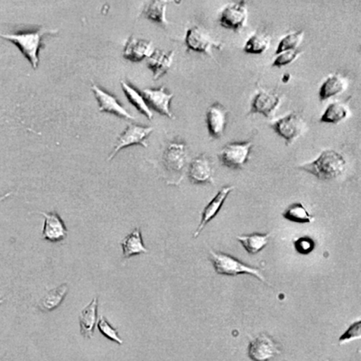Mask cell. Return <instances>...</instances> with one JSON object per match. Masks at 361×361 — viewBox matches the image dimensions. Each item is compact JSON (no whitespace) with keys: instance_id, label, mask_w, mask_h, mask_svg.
<instances>
[{"instance_id":"6da1fadb","label":"cell","mask_w":361,"mask_h":361,"mask_svg":"<svg viewBox=\"0 0 361 361\" xmlns=\"http://www.w3.org/2000/svg\"><path fill=\"white\" fill-rule=\"evenodd\" d=\"M58 33L57 29H47L44 27L19 29L11 33H0V38L11 41L29 61L32 68L37 69L39 65V52L43 47L44 37L53 36Z\"/></svg>"},{"instance_id":"7a4b0ae2","label":"cell","mask_w":361,"mask_h":361,"mask_svg":"<svg viewBox=\"0 0 361 361\" xmlns=\"http://www.w3.org/2000/svg\"><path fill=\"white\" fill-rule=\"evenodd\" d=\"M346 160L335 150L322 151L313 162L306 163L299 169L306 171L320 180H332L341 176L346 169Z\"/></svg>"},{"instance_id":"3957f363","label":"cell","mask_w":361,"mask_h":361,"mask_svg":"<svg viewBox=\"0 0 361 361\" xmlns=\"http://www.w3.org/2000/svg\"><path fill=\"white\" fill-rule=\"evenodd\" d=\"M210 261L214 265L215 272L218 275L236 277L239 275H250L265 283V278L261 269L246 265L239 259L223 252H215L210 250Z\"/></svg>"},{"instance_id":"277c9868","label":"cell","mask_w":361,"mask_h":361,"mask_svg":"<svg viewBox=\"0 0 361 361\" xmlns=\"http://www.w3.org/2000/svg\"><path fill=\"white\" fill-rule=\"evenodd\" d=\"M153 131L154 128H152V126L129 125L125 131L119 136L115 148H114L112 154L110 155L107 161L112 160L120 150L131 147V145H142V147H147V138Z\"/></svg>"},{"instance_id":"5b68a950","label":"cell","mask_w":361,"mask_h":361,"mask_svg":"<svg viewBox=\"0 0 361 361\" xmlns=\"http://www.w3.org/2000/svg\"><path fill=\"white\" fill-rule=\"evenodd\" d=\"M251 142H234L225 145L218 154V158L223 166L231 169H240L248 163Z\"/></svg>"},{"instance_id":"8992f818","label":"cell","mask_w":361,"mask_h":361,"mask_svg":"<svg viewBox=\"0 0 361 361\" xmlns=\"http://www.w3.org/2000/svg\"><path fill=\"white\" fill-rule=\"evenodd\" d=\"M221 27L231 31L240 32L246 27L248 21V8L245 1L230 3L221 11L220 15Z\"/></svg>"},{"instance_id":"52a82bcc","label":"cell","mask_w":361,"mask_h":361,"mask_svg":"<svg viewBox=\"0 0 361 361\" xmlns=\"http://www.w3.org/2000/svg\"><path fill=\"white\" fill-rule=\"evenodd\" d=\"M187 49L193 52L204 53L214 58L212 48L223 49V44L212 39L210 34L206 33L202 28L193 27L187 31L185 37Z\"/></svg>"},{"instance_id":"ba28073f","label":"cell","mask_w":361,"mask_h":361,"mask_svg":"<svg viewBox=\"0 0 361 361\" xmlns=\"http://www.w3.org/2000/svg\"><path fill=\"white\" fill-rule=\"evenodd\" d=\"M271 128L284 139L286 144H292L298 138L305 129V122L297 113H290L272 123Z\"/></svg>"},{"instance_id":"9c48e42d","label":"cell","mask_w":361,"mask_h":361,"mask_svg":"<svg viewBox=\"0 0 361 361\" xmlns=\"http://www.w3.org/2000/svg\"><path fill=\"white\" fill-rule=\"evenodd\" d=\"M280 353L278 344L267 334H259L250 341L249 357L253 361H270Z\"/></svg>"},{"instance_id":"30bf717a","label":"cell","mask_w":361,"mask_h":361,"mask_svg":"<svg viewBox=\"0 0 361 361\" xmlns=\"http://www.w3.org/2000/svg\"><path fill=\"white\" fill-rule=\"evenodd\" d=\"M141 93L150 110L153 109L161 115L169 117V119L175 118L170 109L173 94L169 93L166 87L145 88Z\"/></svg>"},{"instance_id":"8fae6325","label":"cell","mask_w":361,"mask_h":361,"mask_svg":"<svg viewBox=\"0 0 361 361\" xmlns=\"http://www.w3.org/2000/svg\"><path fill=\"white\" fill-rule=\"evenodd\" d=\"M91 84H93L91 90H93L95 97H96L98 100V103H99L100 112L114 114V115L125 119H136L134 116H132L131 114L120 104L118 99H117L114 95L107 93V91L103 90V88L98 86L93 81H91Z\"/></svg>"},{"instance_id":"7c38bea8","label":"cell","mask_w":361,"mask_h":361,"mask_svg":"<svg viewBox=\"0 0 361 361\" xmlns=\"http://www.w3.org/2000/svg\"><path fill=\"white\" fill-rule=\"evenodd\" d=\"M36 214H41L44 218L43 239L49 242H60L67 237V228L56 211H36Z\"/></svg>"},{"instance_id":"4fadbf2b","label":"cell","mask_w":361,"mask_h":361,"mask_svg":"<svg viewBox=\"0 0 361 361\" xmlns=\"http://www.w3.org/2000/svg\"><path fill=\"white\" fill-rule=\"evenodd\" d=\"M228 120V110L223 104L215 103L206 112V123L209 134L214 138H221L224 134Z\"/></svg>"},{"instance_id":"5bb4252c","label":"cell","mask_w":361,"mask_h":361,"mask_svg":"<svg viewBox=\"0 0 361 361\" xmlns=\"http://www.w3.org/2000/svg\"><path fill=\"white\" fill-rule=\"evenodd\" d=\"M187 161L186 145L178 142L169 144L163 155L164 169L169 172L179 173L185 169Z\"/></svg>"},{"instance_id":"9a60e30c","label":"cell","mask_w":361,"mask_h":361,"mask_svg":"<svg viewBox=\"0 0 361 361\" xmlns=\"http://www.w3.org/2000/svg\"><path fill=\"white\" fill-rule=\"evenodd\" d=\"M155 50L156 49L151 41L131 37L123 50V57L129 61L138 63L150 58Z\"/></svg>"},{"instance_id":"2e32d148","label":"cell","mask_w":361,"mask_h":361,"mask_svg":"<svg viewBox=\"0 0 361 361\" xmlns=\"http://www.w3.org/2000/svg\"><path fill=\"white\" fill-rule=\"evenodd\" d=\"M233 189L234 186L223 187V188H221L220 192L215 195V197L209 202V204L206 206L204 211H202L201 223H199L197 230L195 231V235H193L195 239L199 235V233L204 229L206 225L217 216L221 209L223 208L228 196L233 191Z\"/></svg>"},{"instance_id":"e0dca14e","label":"cell","mask_w":361,"mask_h":361,"mask_svg":"<svg viewBox=\"0 0 361 361\" xmlns=\"http://www.w3.org/2000/svg\"><path fill=\"white\" fill-rule=\"evenodd\" d=\"M212 176H214V170L205 155H201L192 161L189 167V178L192 183L205 185V183H212L214 180Z\"/></svg>"},{"instance_id":"ac0fdd59","label":"cell","mask_w":361,"mask_h":361,"mask_svg":"<svg viewBox=\"0 0 361 361\" xmlns=\"http://www.w3.org/2000/svg\"><path fill=\"white\" fill-rule=\"evenodd\" d=\"M281 103L280 97L277 94L261 91L256 95L252 100L251 114H261L265 118L273 115Z\"/></svg>"},{"instance_id":"d6986e66","label":"cell","mask_w":361,"mask_h":361,"mask_svg":"<svg viewBox=\"0 0 361 361\" xmlns=\"http://www.w3.org/2000/svg\"><path fill=\"white\" fill-rule=\"evenodd\" d=\"M173 57L175 51L166 53L162 50H155L153 55L147 59L148 68L153 72L154 80L163 77L169 71L173 65Z\"/></svg>"},{"instance_id":"ffe728a7","label":"cell","mask_w":361,"mask_h":361,"mask_svg":"<svg viewBox=\"0 0 361 361\" xmlns=\"http://www.w3.org/2000/svg\"><path fill=\"white\" fill-rule=\"evenodd\" d=\"M98 298L91 301L88 305L81 310L79 321H80L81 334L86 339L93 337L95 327L97 324Z\"/></svg>"},{"instance_id":"44dd1931","label":"cell","mask_w":361,"mask_h":361,"mask_svg":"<svg viewBox=\"0 0 361 361\" xmlns=\"http://www.w3.org/2000/svg\"><path fill=\"white\" fill-rule=\"evenodd\" d=\"M120 245L122 247L123 256H124L125 259L148 252L143 242V239H142L141 230L139 227L136 228L131 234L125 237L120 242Z\"/></svg>"},{"instance_id":"7402d4cb","label":"cell","mask_w":361,"mask_h":361,"mask_svg":"<svg viewBox=\"0 0 361 361\" xmlns=\"http://www.w3.org/2000/svg\"><path fill=\"white\" fill-rule=\"evenodd\" d=\"M69 291L67 284H62L61 286L50 290L46 296L37 303V308L43 313H50L58 308L63 300L65 299Z\"/></svg>"},{"instance_id":"603a6c76","label":"cell","mask_w":361,"mask_h":361,"mask_svg":"<svg viewBox=\"0 0 361 361\" xmlns=\"http://www.w3.org/2000/svg\"><path fill=\"white\" fill-rule=\"evenodd\" d=\"M348 87V81L340 74L329 76L320 88V100L325 101L331 98L343 93Z\"/></svg>"},{"instance_id":"cb8c5ba5","label":"cell","mask_w":361,"mask_h":361,"mask_svg":"<svg viewBox=\"0 0 361 361\" xmlns=\"http://www.w3.org/2000/svg\"><path fill=\"white\" fill-rule=\"evenodd\" d=\"M120 84H122V90L124 91L129 103H131L133 106L136 107V109H137L139 112L144 114L148 119L151 120L153 119V112H152L150 107H148L147 103H145L143 95H142L140 91L125 81H120Z\"/></svg>"},{"instance_id":"d4e9b609","label":"cell","mask_w":361,"mask_h":361,"mask_svg":"<svg viewBox=\"0 0 361 361\" xmlns=\"http://www.w3.org/2000/svg\"><path fill=\"white\" fill-rule=\"evenodd\" d=\"M169 3V1H157V0L156 1L147 2L144 6L142 14L148 20L153 21L155 23L166 27L169 24L166 15L167 5Z\"/></svg>"},{"instance_id":"484cf974","label":"cell","mask_w":361,"mask_h":361,"mask_svg":"<svg viewBox=\"0 0 361 361\" xmlns=\"http://www.w3.org/2000/svg\"><path fill=\"white\" fill-rule=\"evenodd\" d=\"M272 234L254 233L252 235L237 236V239L242 244L244 249L249 254L255 255L261 252L268 245Z\"/></svg>"},{"instance_id":"4316f807","label":"cell","mask_w":361,"mask_h":361,"mask_svg":"<svg viewBox=\"0 0 361 361\" xmlns=\"http://www.w3.org/2000/svg\"><path fill=\"white\" fill-rule=\"evenodd\" d=\"M349 115V107L343 103H331L322 114L320 122L327 124H338Z\"/></svg>"},{"instance_id":"83f0119b","label":"cell","mask_w":361,"mask_h":361,"mask_svg":"<svg viewBox=\"0 0 361 361\" xmlns=\"http://www.w3.org/2000/svg\"><path fill=\"white\" fill-rule=\"evenodd\" d=\"M271 37L268 34L258 32L251 36L244 46V52L251 55H261L269 48Z\"/></svg>"},{"instance_id":"f1b7e54d","label":"cell","mask_w":361,"mask_h":361,"mask_svg":"<svg viewBox=\"0 0 361 361\" xmlns=\"http://www.w3.org/2000/svg\"><path fill=\"white\" fill-rule=\"evenodd\" d=\"M283 217L287 221L296 223H311L315 217L309 214L305 205L301 202L291 204L286 211L283 212Z\"/></svg>"},{"instance_id":"f546056e","label":"cell","mask_w":361,"mask_h":361,"mask_svg":"<svg viewBox=\"0 0 361 361\" xmlns=\"http://www.w3.org/2000/svg\"><path fill=\"white\" fill-rule=\"evenodd\" d=\"M303 34H305L303 31L300 30L288 34L286 37L282 38L280 44H278L275 55H280V53L287 52V51L296 50L303 41Z\"/></svg>"},{"instance_id":"4dcf8cb0","label":"cell","mask_w":361,"mask_h":361,"mask_svg":"<svg viewBox=\"0 0 361 361\" xmlns=\"http://www.w3.org/2000/svg\"><path fill=\"white\" fill-rule=\"evenodd\" d=\"M98 329H99L100 334L104 337L109 339L110 341H115V343L119 345L123 344V340L119 337L118 329L112 327L104 316H100L99 322H98Z\"/></svg>"},{"instance_id":"1f68e13d","label":"cell","mask_w":361,"mask_h":361,"mask_svg":"<svg viewBox=\"0 0 361 361\" xmlns=\"http://www.w3.org/2000/svg\"><path fill=\"white\" fill-rule=\"evenodd\" d=\"M302 53L303 51L297 49L281 53L280 55H277V58H275L272 65H273L274 67H283V66L290 65V63L296 61Z\"/></svg>"},{"instance_id":"d6a6232c","label":"cell","mask_w":361,"mask_h":361,"mask_svg":"<svg viewBox=\"0 0 361 361\" xmlns=\"http://www.w3.org/2000/svg\"><path fill=\"white\" fill-rule=\"evenodd\" d=\"M360 324L361 322L360 320L359 321L353 322V324L350 326L349 329H348V330L341 335V337L339 339V343H340V345H343L345 343H350V341L360 340L361 337Z\"/></svg>"},{"instance_id":"836d02e7","label":"cell","mask_w":361,"mask_h":361,"mask_svg":"<svg viewBox=\"0 0 361 361\" xmlns=\"http://www.w3.org/2000/svg\"><path fill=\"white\" fill-rule=\"evenodd\" d=\"M294 248L301 255H308L315 248V243L308 237H302L294 240Z\"/></svg>"},{"instance_id":"e575fe53","label":"cell","mask_w":361,"mask_h":361,"mask_svg":"<svg viewBox=\"0 0 361 361\" xmlns=\"http://www.w3.org/2000/svg\"><path fill=\"white\" fill-rule=\"evenodd\" d=\"M13 192H9L5 193V195H3L2 196H0V204H1L2 202H4L5 199H8V197H11V195H13Z\"/></svg>"},{"instance_id":"d590c367","label":"cell","mask_w":361,"mask_h":361,"mask_svg":"<svg viewBox=\"0 0 361 361\" xmlns=\"http://www.w3.org/2000/svg\"><path fill=\"white\" fill-rule=\"evenodd\" d=\"M290 77H291L290 74H284V77H283V81L284 82L289 81H290Z\"/></svg>"},{"instance_id":"8d00e7d4","label":"cell","mask_w":361,"mask_h":361,"mask_svg":"<svg viewBox=\"0 0 361 361\" xmlns=\"http://www.w3.org/2000/svg\"><path fill=\"white\" fill-rule=\"evenodd\" d=\"M5 299H0V305H2L3 303H4Z\"/></svg>"},{"instance_id":"74e56055","label":"cell","mask_w":361,"mask_h":361,"mask_svg":"<svg viewBox=\"0 0 361 361\" xmlns=\"http://www.w3.org/2000/svg\"><path fill=\"white\" fill-rule=\"evenodd\" d=\"M325 361H330V360H325Z\"/></svg>"}]
</instances>
